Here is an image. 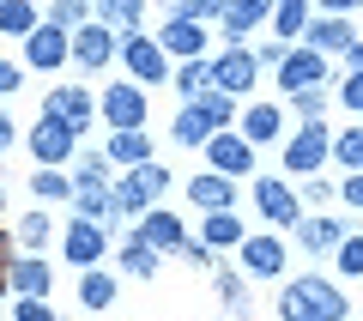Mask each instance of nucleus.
Returning <instances> with one entry per match:
<instances>
[{
	"label": "nucleus",
	"mask_w": 363,
	"mask_h": 321,
	"mask_svg": "<svg viewBox=\"0 0 363 321\" xmlns=\"http://www.w3.org/2000/svg\"><path fill=\"white\" fill-rule=\"evenodd\" d=\"M109 212H116V194H109L104 182H85V188H79V219H91V224H104Z\"/></svg>",
	"instance_id": "21"
},
{
	"label": "nucleus",
	"mask_w": 363,
	"mask_h": 321,
	"mask_svg": "<svg viewBox=\"0 0 363 321\" xmlns=\"http://www.w3.org/2000/svg\"><path fill=\"white\" fill-rule=\"evenodd\" d=\"M327 6H333V13H351V6H363V0H327Z\"/></svg>",
	"instance_id": "48"
},
{
	"label": "nucleus",
	"mask_w": 363,
	"mask_h": 321,
	"mask_svg": "<svg viewBox=\"0 0 363 321\" xmlns=\"http://www.w3.org/2000/svg\"><path fill=\"white\" fill-rule=\"evenodd\" d=\"M79 303H85V309H109V303H116V279H109V273H85Z\"/></svg>",
	"instance_id": "24"
},
{
	"label": "nucleus",
	"mask_w": 363,
	"mask_h": 321,
	"mask_svg": "<svg viewBox=\"0 0 363 321\" xmlns=\"http://www.w3.org/2000/svg\"><path fill=\"white\" fill-rule=\"evenodd\" d=\"M327 152H333V140H327V134H321V128L309 121V128H303L297 140L285 146V170H315V164H321Z\"/></svg>",
	"instance_id": "4"
},
{
	"label": "nucleus",
	"mask_w": 363,
	"mask_h": 321,
	"mask_svg": "<svg viewBox=\"0 0 363 321\" xmlns=\"http://www.w3.org/2000/svg\"><path fill=\"white\" fill-rule=\"evenodd\" d=\"M321 103H327V97H321V85H309V91H297V109H303V116H309V121L321 116Z\"/></svg>",
	"instance_id": "43"
},
{
	"label": "nucleus",
	"mask_w": 363,
	"mask_h": 321,
	"mask_svg": "<svg viewBox=\"0 0 363 321\" xmlns=\"http://www.w3.org/2000/svg\"><path fill=\"white\" fill-rule=\"evenodd\" d=\"M30 194H43V200H61V194H73V188H67V176H55V170L43 164L37 182H30Z\"/></svg>",
	"instance_id": "34"
},
{
	"label": "nucleus",
	"mask_w": 363,
	"mask_h": 321,
	"mask_svg": "<svg viewBox=\"0 0 363 321\" xmlns=\"http://www.w3.org/2000/svg\"><path fill=\"white\" fill-rule=\"evenodd\" d=\"M49 116H61V121H73V128H85V121H91V97H85L79 85H61V91L49 97Z\"/></svg>",
	"instance_id": "15"
},
{
	"label": "nucleus",
	"mask_w": 363,
	"mask_h": 321,
	"mask_svg": "<svg viewBox=\"0 0 363 321\" xmlns=\"http://www.w3.org/2000/svg\"><path fill=\"white\" fill-rule=\"evenodd\" d=\"M200 109H206V116L224 128V121H230V91H206V97H200Z\"/></svg>",
	"instance_id": "40"
},
{
	"label": "nucleus",
	"mask_w": 363,
	"mask_h": 321,
	"mask_svg": "<svg viewBox=\"0 0 363 321\" xmlns=\"http://www.w3.org/2000/svg\"><path fill=\"white\" fill-rule=\"evenodd\" d=\"M279 79H285V91L321 85V55H285V61H279Z\"/></svg>",
	"instance_id": "11"
},
{
	"label": "nucleus",
	"mask_w": 363,
	"mask_h": 321,
	"mask_svg": "<svg viewBox=\"0 0 363 321\" xmlns=\"http://www.w3.org/2000/svg\"><path fill=\"white\" fill-rule=\"evenodd\" d=\"M176 85L188 91V97H194L200 85H212V67H206V61H188V67H182V73H176Z\"/></svg>",
	"instance_id": "36"
},
{
	"label": "nucleus",
	"mask_w": 363,
	"mask_h": 321,
	"mask_svg": "<svg viewBox=\"0 0 363 321\" xmlns=\"http://www.w3.org/2000/svg\"><path fill=\"white\" fill-rule=\"evenodd\" d=\"M43 236H49V212H30V219L18 224V243H25V249H43Z\"/></svg>",
	"instance_id": "37"
},
{
	"label": "nucleus",
	"mask_w": 363,
	"mask_h": 321,
	"mask_svg": "<svg viewBox=\"0 0 363 321\" xmlns=\"http://www.w3.org/2000/svg\"><path fill=\"white\" fill-rule=\"evenodd\" d=\"M242 261L255 273H279V267H285V249L272 243V236H242Z\"/></svg>",
	"instance_id": "17"
},
{
	"label": "nucleus",
	"mask_w": 363,
	"mask_h": 321,
	"mask_svg": "<svg viewBox=\"0 0 363 321\" xmlns=\"http://www.w3.org/2000/svg\"><path fill=\"white\" fill-rule=\"evenodd\" d=\"M18 85V67H6V61H0V91H13Z\"/></svg>",
	"instance_id": "46"
},
{
	"label": "nucleus",
	"mask_w": 363,
	"mask_h": 321,
	"mask_svg": "<svg viewBox=\"0 0 363 321\" xmlns=\"http://www.w3.org/2000/svg\"><path fill=\"white\" fill-rule=\"evenodd\" d=\"M345 200H351V206H363V170H357V176L345 182Z\"/></svg>",
	"instance_id": "45"
},
{
	"label": "nucleus",
	"mask_w": 363,
	"mask_h": 321,
	"mask_svg": "<svg viewBox=\"0 0 363 321\" xmlns=\"http://www.w3.org/2000/svg\"><path fill=\"white\" fill-rule=\"evenodd\" d=\"M206 152H212V164H218V176H242V170L255 164V146H242L236 134H212Z\"/></svg>",
	"instance_id": "5"
},
{
	"label": "nucleus",
	"mask_w": 363,
	"mask_h": 321,
	"mask_svg": "<svg viewBox=\"0 0 363 321\" xmlns=\"http://www.w3.org/2000/svg\"><path fill=\"white\" fill-rule=\"evenodd\" d=\"M73 121H61V116H43L37 121V134H30V152H37L43 158V164H61V158L67 152H73Z\"/></svg>",
	"instance_id": "3"
},
{
	"label": "nucleus",
	"mask_w": 363,
	"mask_h": 321,
	"mask_svg": "<svg viewBox=\"0 0 363 321\" xmlns=\"http://www.w3.org/2000/svg\"><path fill=\"white\" fill-rule=\"evenodd\" d=\"M309 43H315V49H327V55H351V43H357V37H351V25H345V13H333V18H321V25H309Z\"/></svg>",
	"instance_id": "13"
},
{
	"label": "nucleus",
	"mask_w": 363,
	"mask_h": 321,
	"mask_svg": "<svg viewBox=\"0 0 363 321\" xmlns=\"http://www.w3.org/2000/svg\"><path fill=\"white\" fill-rule=\"evenodd\" d=\"M260 18H267V0H230V6H224V25H230V37L255 31Z\"/></svg>",
	"instance_id": "23"
},
{
	"label": "nucleus",
	"mask_w": 363,
	"mask_h": 321,
	"mask_svg": "<svg viewBox=\"0 0 363 321\" xmlns=\"http://www.w3.org/2000/svg\"><path fill=\"white\" fill-rule=\"evenodd\" d=\"M339 267H345V273H363V236H345V243H339Z\"/></svg>",
	"instance_id": "41"
},
{
	"label": "nucleus",
	"mask_w": 363,
	"mask_h": 321,
	"mask_svg": "<svg viewBox=\"0 0 363 321\" xmlns=\"http://www.w3.org/2000/svg\"><path fill=\"white\" fill-rule=\"evenodd\" d=\"M212 79H218V91H248L255 85V61H248V55H224V61L212 67Z\"/></svg>",
	"instance_id": "18"
},
{
	"label": "nucleus",
	"mask_w": 363,
	"mask_h": 321,
	"mask_svg": "<svg viewBox=\"0 0 363 321\" xmlns=\"http://www.w3.org/2000/svg\"><path fill=\"white\" fill-rule=\"evenodd\" d=\"M333 152H339V164H351V170H363V128H351V134H339V140H333Z\"/></svg>",
	"instance_id": "33"
},
{
	"label": "nucleus",
	"mask_w": 363,
	"mask_h": 321,
	"mask_svg": "<svg viewBox=\"0 0 363 321\" xmlns=\"http://www.w3.org/2000/svg\"><path fill=\"white\" fill-rule=\"evenodd\" d=\"M79 18H85V0H55V6H49V25H79Z\"/></svg>",
	"instance_id": "38"
},
{
	"label": "nucleus",
	"mask_w": 363,
	"mask_h": 321,
	"mask_svg": "<svg viewBox=\"0 0 363 321\" xmlns=\"http://www.w3.org/2000/svg\"><path fill=\"white\" fill-rule=\"evenodd\" d=\"M157 43H164V49H176V55H188V61H200V49H206V31H200L194 25V18H169V31H164V37H157Z\"/></svg>",
	"instance_id": "9"
},
{
	"label": "nucleus",
	"mask_w": 363,
	"mask_h": 321,
	"mask_svg": "<svg viewBox=\"0 0 363 321\" xmlns=\"http://www.w3.org/2000/svg\"><path fill=\"white\" fill-rule=\"evenodd\" d=\"M206 243H212V249H230V243H242V224H236L230 212H212V219H206Z\"/></svg>",
	"instance_id": "28"
},
{
	"label": "nucleus",
	"mask_w": 363,
	"mask_h": 321,
	"mask_svg": "<svg viewBox=\"0 0 363 321\" xmlns=\"http://www.w3.org/2000/svg\"><path fill=\"white\" fill-rule=\"evenodd\" d=\"M333 243H345L333 219H315V224H303V249H309V255H321V249H333Z\"/></svg>",
	"instance_id": "27"
},
{
	"label": "nucleus",
	"mask_w": 363,
	"mask_h": 321,
	"mask_svg": "<svg viewBox=\"0 0 363 321\" xmlns=\"http://www.w3.org/2000/svg\"><path fill=\"white\" fill-rule=\"evenodd\" d=\"M67 49H73V43L61 37V25H43V31H30L25 61H30V67H61V61H67Z\"/></svg>",
	"instance_id": "7"
},
{
	"label": "nucleus",
	"mask_w": 363,
	"mask_h": 321,
	"mask_svg": "<svg viewBox=\"0 0 363 321\" xmlns=\"http://www.w3.org/2000/svg\"><path fill=\"white\" fill-rule=\"evenodd\" d=\"M345 291L327 279H291L285 291H279V315L285 321H345Z\"/></svg>",
	"instance_id": "1"
},
{
	"label": "nucleus",
	"mask_w": 363,
	"mask_h": 321,
	"mask_svg": "<svg viewBox=\"0 0 363 321\" xmlns=\"http://www.w3.org/2000/svg\"><path fill=\"white\" fill-rule=\"evenodd\" d=\"M224 6H230V0H188V6H182V18H224Z\"/></svg>",
	"instance_id": "39"
},
{
	"label": "nucleus",
	"mask_w": 363,
	"mask_h": 321,
	"mask_svg": "<svg viewBox=\"0 0 363 321\" xmlns=\"http://www.w3.org/2000/svg\"><path fill=\"white\" fill-rule=\"evenodd\" d=\"M121 49H128V67H133V73L145 79V85L169 73V61H164V43H152V37H128Z\"/></svg>",
	"instance_id": "6"
},
{
	"label": "nucleus",
	"mask_w": 363,
	"mask_h": 321,
	"mask_svg": "<svg viewBox=\"0 0 363 321\" xmlns=\"http://www.w3.org/2000/svg\"><path fill=\"white\" fill-rule=\"evenodd\" d=\"M49 285H55V267H49V261H18V267H13V291L43 297Z\"/></svg>",
	"instance_id": "19"
},
{
	"label": "nucleus",
	"mask_w": 363,
	"mask_h": 321,
	"mask_svg": "<svg viewBox=\"0 0 363 321\" xmlns=\"http://www.w3.org/2000/svg\"><path fill=\"white\" fill-rule=\"evenodd\" d=\"M169 188V176H164V164H133V176L121 182V194H116V206H128V212H140V206H152L157 194Z\"/></svg>",
	"instance_id": "2"
},
{
	"label": "nucleus",
	"mask_w": 363,
	"mask_h": 321,
	"mask_svg": "<svg viewBox=\"0 0 363 321\" xmlns=\"http://www.w3.org/2000/svg\"><path fill=\"white\" fill-rule=\"evenodd\" d=\"M345 103H351V109H363V73H351V85H345Z\"/></svg>",
	"instance_id": "44"
},
{
	"label": "nucleus",
	"mask_w": 363,
	"mask_h": 321,
	"mask_svg": "<svg viewBox=\"0 0 363 321\" xmlns=\"http://www.w3.org/2000/svg\"><path fill=\"white\" fill-rule=\"evenodd\" d=\"M194 206H206V212H224V206H230V182L224 176H194Z\"/></svg>",
	"instance_id": "22"
},
{
	"label": "nucleus",
	"mask_w": 363,
	"mask_h": 321,
	"mask_svg": "<svg viewBox=\"0 0 363 321\" xmlns=\"http://www.w3.org/2000/svg\"><path fill=\"white\" fill-rule=\"evenodd\" d=\"M109 158H121V164H145V134L140 128H121L116 140H109Z\"/></svg>",
	"instance_id": "26"
},
{
	"label": "nucleus",
	"mask_w": 363,
	"mask_h": 321,
	"mask_svg": "<svg viewBox=\"0 0 363 321\" xmlns=\"http://www.w3.org/2000/svg\"><path fill=\"white\" fill-rule=\"evenodd\" d=\"M0 200H6V194H0Z\"/></svg>",
	"instance_id": "50"
},
{
	"label": "nucleus",
	"mask_w": 363,
	"mask_h": 321,
	"mask_svg": "<svg viewBox=\"0 0 363 321\" xmlns=\"http://www.w3.org/2000/svg\"><path fill=\"white\" fill-rule=\"evenodd\" d=\"M0 31H25L30 37V31H37V13H30L25 0H6V6H0Z\"/></svg>",
	"instance_id": "31"
},
{
	"label": "nucleus",
	"mask_w": 363,
	"mask_h": 321,
	"mask_svg": "<svg viewBox=\"0 0 363 321\" xmlns=\"http://www.w3.org/2000/svg\"><path fill=\"white\" fill-rule=\"evenodd\" d=\"M212 128H218V121H212L200 103H188V109L176 116V140H182V146H206V140H212Z\"/></svg>",
	"instance_id": "16"
},
{
	"label": "nucleus",
	"mask_w": 363,
	"mask_h": 321,
	"mask_svg": "<svg viewBox=\"0 0 363 321\" xmlns=\"http://www.w3.org/2000/svg\"><path fill=\"white\" fill-rule=\"evenodd\" d=\"M67 255H73L79 267H91V261L104 255V224H91V219H79L73 231H67Z\"/></svg>",
	"instance_id": "10"
},
{
	"label": "nucleus",
	"mask_w": 363,
	"mask_h": 321,
	"mask_svg": "<svg viewBox=\"0 0 363 321\" xmlns=\"http://www.w3.org/2000/svg\"><path fill=\"white\" fill-rule=\"evenodd\" d=\"M248 140H272V134H279V109H267V103H260V109H248Z\"/></svg>",
	"instance_id": "32"
},
{
	"label": "nucleus",
	"mask_w": 363,
	"mask_h": 321,
	"mask_svg": "<svg viewBox=\"0 0 363 321\" xmlns=\"http://www.w3.org/2000/svg\"><path fill=\"white\" fill-rule=\"evenodd\" d=\"M272 18H279V31H285V37H297V31L309 25V6H303V0H279V6H272Z\"/></svg>",
	"instance_id": "30"
},
{
	"label": "nucleus",
	"mask_w": 363,
	"mask_h": 321,
	"mask_svg": "<svg viewBox=\"0 0 363 321\" xmlns=\"http://www.w3.org/2000/svg\"><path fill=\"white\" fill-rule=\"evenodd\" d=\"M121 267H128L133 279H152V273H157V249L133 236V243H128V255H121Z\"/></svg>",
	"instance_id": "25"
},
{
	"label": "nucleus",
	"mask_w": 363,
	"mask_h": 321,
	"mask_svg": "<svg viewBox=\"0 0 363 321\" xmlns=\"http://www.w3.org/2000/svg\"><path fill=\"white\" fill-rule=\"evenodd\" d=\"M218 291H224V309H230V315H248V291H242V279H236V273H224Z\"/></svg>",
	"instance_id": "35"
},
{
	"label": "nucleus",
	"mask_w": 363,
	"mask_h": 321,
	"mask_svg": "<svg viewBox=\"0 0 363 321\" xmlns=\"http://www.w3.org/2000/svg\"><path fill=\"white\" fill-rule=\"evenodd\" d=\"M140 243H152V249H182V224L169 219V212H145Z\"/></svg>",
	"instance_id": "20"
},
{
	"label": "nucleus",
	"mask_w": 363,
	"mask_h": 321,
	"mask_svg": "<svg viewBox=\"0 0 363 321\" xmlns=\"http://www.w3.org/2000/svg\"><path fill=\"white\" fill-rule=\"evenodd\" d=\"M18 321H61V315H55L43 297H25V303H18Z\"/></svg>",
	"instance_id": "42"
},
{
	"label": "nucleus",
	"mask_w": 363,
	"mask_h": 321,
	"mask_svg": "<svg viewBox=\"0 0 363 321\" xmlns=\"http://www.w3.org/2000/svg\"><path fill=\"white\" fill-rule=\"evenodd\" d=\"M140 0H97V25H133Z\"/></svg>",
	"instance_id": "29"
},
{
	"label": "nucleus",
	"mask_w": 363,
	"mask_h": 321,
	"mask_svg": "<svg viewBox=\"0 0 363 321\" xmlns=\"http://www.w3.org/2000/svg\"><path fill=\"white\" fill-rule=\"evenodd\" d=\"M104 116L116 121V128H140V121H145V97H140L133 85H116V91L104 97Z\"/></svg>",
	"instance_id": "8"
},
{
	"label": "nucleus",
	"mask_w": 363,
	"mask_h": 321,
	"mask_svg": "<svg viewBox=\"0 0 363 321\" xmlns=\"http://www.w3.org/2000/svg\"><path fill=\"white\" fill-rule=\"evenodd\" d=\"M351 61H357V73H363V43H351Z\"/></svg>",
	"instance_id": "49"
},
{
	"label": "nucleus",
	"mask_w": 363,
	"mask_h": 321,
	"mask_svg": "<svg viewBox=\"0 0 363 321\" xmlns=\"http://www.w3.org/2000/svg\"><path fill=\"white\" fill-rule=\"evenodd\" d=\"M109 49H116V43H109V25H85V31L73 37V55H79L85 67H104Z\"/></svg>",
	"instance_id": "14"
},
{
	"label": "nucleus",
	"mask_w": 363,
	"mask_h": 321,
	"mask_svg": "<svg viewBox=\"0 0 363 321\" xmlns=\"http://www.w3.org/2000/svg\"><path fill=\"white\" fill-rule=\"evenodd\" d=\"M260 212H267V219H279V224H297V194L285 188V182H260Z\"/></svg>",
	"instance_id": "12"
},
{
	"label": "nucleus",
	"mask_w": 363,
	"mask_h": 321,
	"mask_svg": "<svg viewBox=\"0 0 363 321\" xmlns=\"http://www.w3.org/2000/svg\"><path fill=\"white\" fill-rule=\"evenodd\" d=\"M6 146H13V121L0 116V152H6Z\"/></svg>",
	"instance_id": "47"
}]
</instances>
